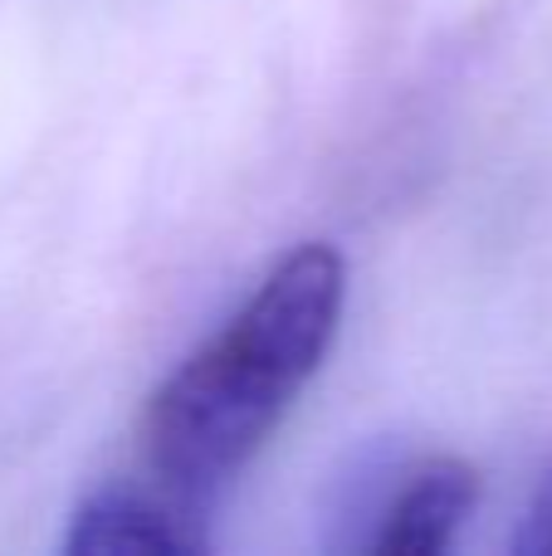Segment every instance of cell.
Listing matches in <instances>:
<instances>
[{
	"label": "cell",
	"mask_w": 552,
	"mask_h": 556,
	"mask_svg": "<svg viewBox=\"0 0 552 556\" xmlns=\"http://www.w3.org/2000/svg\"><path fill=\"white\" fill-rule=\"evenodd\" d=\"M348 307V264L333 244L289 250L250 303L196 346L142 405L137 444L162 493L201 513L323 371Z\"/></svg>",
	"instance_id": "cell-1"
},
{
	"label": "cell",
	"mask_w": 552,
	"mask_h": 556,
	"mask_svg": "<svg viewBox=\"0 0 552 556\" xmlns=\"http://www.w3.org/2000/svg\"><path fill=\"white\" fill-rule=\"evenodd\" d=\"M211 538L201 528V513L181 498L142 489H98L68 518V556H191L205 552Z\"/></svg>",
	"instance_id": "cell-2"
},
{
	"label": "cell",
	"mask_w": 552,
	"mask_h": 556,
	"mask_svg": "<svg viewBox=\"0 0 552 556\" xmlns=\"http://www.w3.org/2000/svg\"><path fill=\"white\" fill-rule=\"evenodd\" d=\"M479 503V469L460 454H440L406 473L372 532V556H440L455 547L460 528Z\"/></svg>",
	"instance_id": "cell-3"
},
{
	"label": "cell",
	"mask_w": 552,
	"mask_h": 556,
	"mask_svg": "<svg viewBox=\"0 0 552 556\" xmlns=\"http://www.w3.org/2000/svg\"><path fill=\"white\" fill-rule=\"evenodd\" d=\"M509 547L518 556H552V464L543 469V479L534 483V493H528Z\"/></svg>",
	"instance_id": "cell-4"
}]
</instances>
